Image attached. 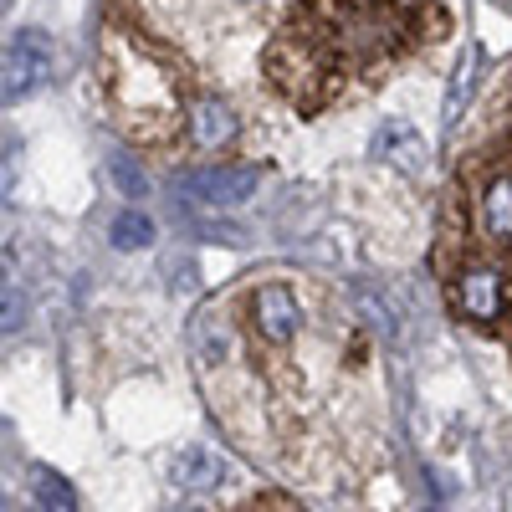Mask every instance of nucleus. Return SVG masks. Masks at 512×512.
Returning a JSON list of instances; mask_svg holds the SVG:
<instances>
[{"mask_svg":"<svg viewBox=\"0 0 512 512\" xmlns=\"http://www.w3.org/2000/svg\"><path fill=\"white\" fill-rule=\"evenodd\" d=\"M52 41L41 31H16L11 47H6V103H21L31 98L36 88L52 82Z\"/></svg>","mask_w":512,"mask_h":512,"instance_id":"obj_2","label":"nucleus"},{"mask_svg":"<svg viewBox=\"0 0 512 512\" xmlns=\"http://www.w3.org/2000/svg\"><path fill=\"white\" fill-rule=\"evenodd\" d=\"M36 502L41 512H77V492L57 472H47V466H36Z\"/></svg>","mask_w":512,"mask_h":512,"instance_id":"obj_12","label":"nucleus"},{"mask_svg":"<svg viewBox=\"0 0 512 512\" xmlns=\"http://www.w3.org/2000/svg\"><path fill=\"white\" fill-rule=\"evenodd\" d=\"M108 236H113L118 251H149V246H154V221L144 216V210H123Z\"/></svg>","mask_w":512,"mask_h":512,"instance_id":"obj_11","label":"nucleus"},{"mask_svg":"<svg viewBox=\"0 0 512 512\" xmlns=\"http://www.w3.org/2000/svg\"><path fill=\"white\" fill-rule=\"evenodd\" d=\"M226 477H231V461H226L216 446H185L175 461H169V482H175V487H190V492L221 487Z\"/></svg>","mask_w":512,"mask_h":512,"instance_id":"obj_7","label":"nucleus"},{"mask_svg":"<svg viewBox=\"0 0 512 512\" xmlns=\"http://www.w3.org/2000/svg\"><path fill=\"white\" fill-rule=\"evenodd\" d=\"M195 333H200V349H205L210 359H226V354H231V328H226L221 313H200Z\"/></svg>","mask_w":512,"mask_h":512,"instance_id":"obj_14","label":"nucleus"},{"mask_svg":"<svg viewBox=\"0 0 512 512\" xmlns=\"http://www.w3.org/2000/svg\"><path fill=\"white\" fill-rule=\"evenodd\" d=\"M369 149H374L379 164L400 169V175H420V169H425V139H420V128L410 118H384L374 128V144Z\"/></svg>","mask_w":512,"mask_h":512,"instance_id":"obj_6","label":"nucleus"},{"mask_svg":"<svg viewBox=\"0 0 512 512\" xmlns=\"http://www.w3.org/2000/svg\"><path fill=\"white\" fill-rule=\"evenodd\" d=\"M103 88L113 103V118L139 144H164L180 128V82L149 41L134 31H113L103 41Z\"/></svg>","mask_w":512,"mask_h":512,"instance_id":"obj_1","label":"nucleus"},{"mask_svg":"<svg viewBox=\"0 0 512 512\" xmlns=\"http://www.w3.org/2000/svg\"><path fill=\"white\" fill-rule=\"evenodd\" d=\"M251 323L267 344H292L303 333V308H297V292L282 282H267L251 292Z\"/></svg>","mask_w":512,"mask_h":512,"instance_id":"obj_3","label":"nucleus"},{"mask_svg":"<svg viewBox=\"0 0 512 512\" xmlns=\"http://www.w3.org/2000/svg\"><path fill=\"white\" fill-rule=\"evenodd\" d=\"M451 292H456V308H461L466 318H477V323L502 318V272H497V267H487V262L461 267L456 282H451Z\"/></svg>","mask_w":512,"mask_h":512,"instance_id":"obj_5","label":"nucleus"},{"mask_svg":"<svg viewBox=\"0 0 512 512\" xmlns=\"http://www.w3.org/2000/svg\"><path fill=\"white\" fill-rule=\"evenodd\" d=\"M108 175H113V185H118V195H128V200H139V195H149V175L128 159V154H108Z\"/></svg>","mask_w":512,"mask_h":512,"instance_id":"obj_13","label":"nucleus"},{"mask_svg":"<svg viewBox=\"0 0 512 512\" xmlns=\"http://www.w3.org/2000/svg\"><path fill=\"white\" fill-rule=\"evenodd\" d=\"M190 118H195V144L200 149H226L236 139V118H231L226 103H200Z\"/></svg>","mask_w":512,"mask_h":512,"instance_id":"obj_10","label":"nucleus"},{"mask_svg":"<svg viewBox=\"0 0 512 512\" xmlns=\"http://www.w3.org/2000/svg\"><path fill=\"white\" fill-rule=\"evenodd\" d=\"M482 226L497 246H512V169L487 180V195H482Z\"/></svg>","mask_w":512,"mask_h":512,"instance_id":"obj_8","label":"nucleus"},{"mask_svg":"<svg viewBox=\"0 0 512 512\" xmlns=\"http://www.w3.org/2000/svg\"><path fill=\"white\" fill-rule=\"evenodd\" d=\"M472 62H477V47H466L461 62H456V77H451V88H446V128L456 123V108H461V93H466V82H472Z\"/></svg>","mask_w":512,"mask_h":512,"instance_id":"obj_15","label":"nucleus"},{"mask_svg":"<svg viewBox=\"0 0 512 512\" xmlns=\"http://www.w3.org/2000/svg\"><path fill=\"white\" fill-rule=\"evenodd\" d=\"M349 303H354V313H359V323L369 328V333H379L384 344L400 333V323H395V308H390V297H379L374 287H364V282H354V292H349Z\"/></svg>","mask_w":512,"mask_h":512,"instance_id":"obj_9","label":"nucleus"},{"mask_svg":"<svg viewBox=\"0 0 512 512\" xmlns=\"http://www.w3.org/2000/svg\"><path fill=\"white\" fill-rule=\"evenodd\" d=\"M180 190L200 205H241L256 195V169H226V164L190 169V175H180Z\"/></svg>","mask_w":512,"mask_h":512,"instance_id":"obj_4","label":"nucleus"}]
</instances>
